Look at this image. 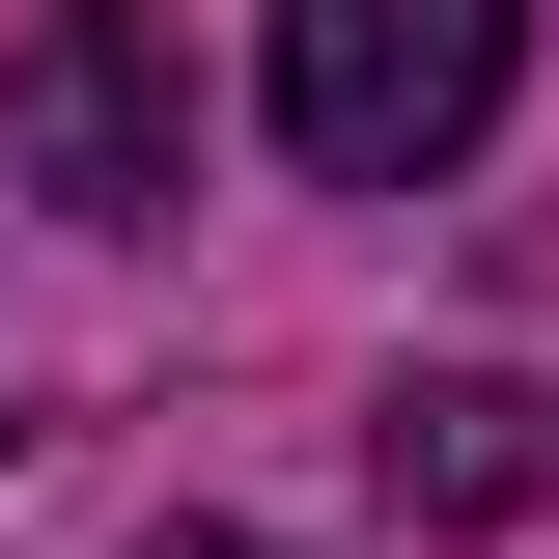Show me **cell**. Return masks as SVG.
Here are the masks:
<instances>
[{"instance_id": "6da1fadb", "label": "cell", "mask_w": 559, "mask_h": 559, "mask_svg": "<svg viewBox=\"0 0 559 559\" xmlns=\"http://www.w3.org/2000/svg\"><path fill=\"white\" fill-rule=\"evenodd\" d=\"M503 84H532V0H280V168H336V197L476 168Z\"/></svg>"}, {"instance_id": "277c9868", "label": "cell", "mask_w": 559, "mask_h": 559, "mask_svg": "<svg viewBox=\"0 0 559 559\" xmlns=\"http://www.w3.org/2000/svg\"><path fill=\"white\" fill-rule=\"evenodd\" d=\"M168 559H280V532H168Z\"/></svg>"}, {"instance_id": "3957f363", "label": "cell", "mask_w": 559, "mask_h": 559, "mask_svg": "<svg viewBox=\"0 0 559 559\" xmlns=\"http://www.w3.org/2000/svg\"><path fill=\"white\" fill-rule=\"evenodd\" d=\"M364 476H392L419 532H532V503H559V392H532V364H419V392L364 419Z\"/></svg>"}, {"instance_id": "7a4b0ae2", "label": "cell", "mask_w": 559, "mask_h": 559, "mask_svg": "<svg viewBox=\"0 0 559 559\" xmlns=\"http://www.w3.org/2000/svg\"><path fill=\"white\" fill-rule=\"evenodd\" d=\"M0 168H28V197H84V224L197 197V84H168V28H140V0H57V28L0 57Z\"/></svg>"}]
</instances>
